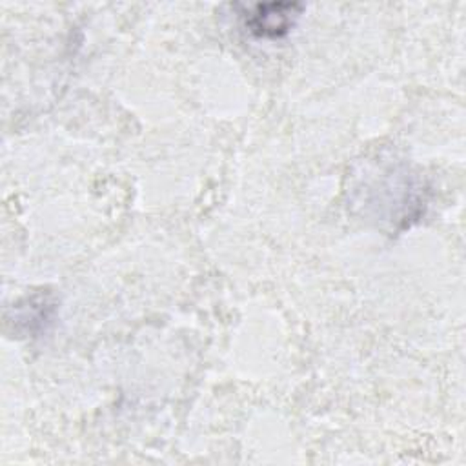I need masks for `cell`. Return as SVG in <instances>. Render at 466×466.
I'll use <instances>...</instances> for the list:
<instances>
[{
    "label": "cell",
    "mask_w": 466,
    "mask_h": 466,
    "mask_svg": "<svg viewBox=\"0 0 466 466\" xmlns=\"http://www.w3.org/2000/svg\"><path fill=\"white\" fill-rule=\"evenodd\" d=\"M302 9L304 5L299 2H266L244 7L240 16L249 35L277 40L291 33Z\"/></svg>",
    "instance_id": "cell-1"
}]
</instances>
